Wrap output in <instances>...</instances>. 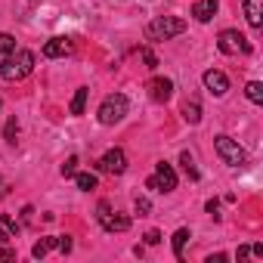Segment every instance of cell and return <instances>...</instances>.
<instances>
[{
  "instance_id": "cell-1",
  "label": "cell",
  "mask_w": 263,
  "mask_h": 263,
  "mask_svg": "<svg viewBox=\"0 0 263 263\" xmlns=\"http://www.w3.org/2000/svg\"><path fill=\"white\" fill-rule=\"evenodd\" d=\"M186 31V22L177 16H158L146 25V41H171Z\"/></svg>"
},
{
  "instance_id": "cell-2",
  "label": "cell",
  "mask_w": 263,
  "mask_h": 263,
  "mask_svg": "<svg viewBox=\"0 0 263 263\" xmlns=\"http://www.w3.org/2000/svg\"><path fill=\"white\" fill-rule=\"evenodd\" d=\"M34 68V53L31 50H13V56L7 59V65L0 68V74H4L7 81H22L28 78Z\"/></svg>"
},
{
  "instance_id": "cell-3",
  "label": "cell",
  "mask_w": 263,
  "mask_h": 263,
  "mask_svg": "<svg viewBox=\"0 0 263 263\" xmlns=\"http://www.w3.org/2000/svg\"><path fill=\"white\" fill-rule=\"evenodd\" d=\"M127 108H130V102H127V96H124V93H111V96H105V99H102V105H99V111H96V118H99V124H105V127H111V124H118V121H124V115H127Z\"/></svg>"
},
{
  "instance_id": "cell-4",
  "label": "cell",
  "mask_w": 263,
  "mask_h": 263,
  "mask_svg": "<svg viewBox=\"0 0 263 263\" xmlns=\"http://www.w3.org/2000/svg\"><path fill=\"white\" fill-rule=\"evenodd\" d=\"M214 149H217V155L223 158V164H229V167H245V164H248L245 149H241L232 137H226V134H220V137L214 140Z\"/></svg>"
},
{
  "instance_id": "cell-5",
  "label": "cell",
  "mask_w": 263,
  "mask_h": 263,
  "mask_svg": "<svg viewBox=\"0 0 263 263\" xmlns=\"http://www.w3.org/2000/svg\"><path fill=\"white\" fill-rule=\"evenodd\" d=\"M217 47H220V53H226V56L251 53V44H248V37H245L241 31H235V28H226V31H220V37H217Z\"/></svg>"
},
{
  "instance_id": "cell-6",
  "label": "cell",
  "mask_w": 263,
  "mask_h": 263,
  "mask_svg": "<svg viewBox=\"0 0 263 263\" xmlns=\"http://www.w3.org/2000/svg\"><path fill=\"white\" fill-rule=\"evenodd\" d=\"M146 186L155 189V192H174V189H177V171H174L167 161H158V164H155V174L146 180Z\"/></svg>"
},
{
  "instance_id": "cell-7",
  "label": "cell",
  "mask_w": 263,
  "mask_h": 263,
  "mask_svg": "<svg viewBox=\"0 0 263 263\" xmlns=\"http://www.w3.org/2000/svg\"><path fill=\"white\" fill-rule=\"evenodd\" d=\"M99 214H96V220H99V226L105 229V232H127L130 229V217H124V214H118V211H111L108 208V201H99V208H96Z\"/></svg>"
},
{
  "instance_id": "cell-8",
  "label": "cell",
  "mask_w": 263,
  "mask_h": 263,
  "mask_svg": "<svg viewBox=\"0 0 263 263\" xmlns=\"http://www.w3.org/2000/svg\"><path fill=\"white\" fill-rule=\"evenodd\" d=\"M99 171L121 177V174L127 171V155H124V149H108V152L99 158Z\"/></svg>"
},
{
  "instance_id": "cell-9",
  "label": "cell",
  "mask_w": 263,
  "mask_h": 263,
  "mask_svg": "<svg viewBox=\"0 0 263 263\" xmlns=\"http://www.w3.org/2000/svg\"><path fill=\"white\" fill-rule=\"evenodd\" d=\"M71 50H74V41H71V37H50L41 53H44L47 59H62V56H68Z\"/></svg>"
},
{
  "instance_id": "cell-10",
  "label": "cell",
  "mask_w": 263,
  "mask_h": 263,
  "mask_svg": "<svg viewBox=\"0 0 263 263\" xmlns=\"http://www.w3.org/2000/svg\"><path fill=\"white\" fill-rule=\"evenodd\" d=\"M146 90H149V96H152L155 102H167V99L174 96V81H171V78H152V81L146 84Z\"/></svg>"
},
{
  "instance_id": "cell-11",
  "label": "cell",
  "mask_w": 263,
  "mask_h": 263,
  "mask_svg": "<svg viewBox=\"0 0 263 263\" xmlns=\"http://www.w3.org/2000/svg\"><path fill=\"white\" fill-rule=\"evenodd\" d=\"M204 87H208V93H214V96H226L229 78H226L223 71H217V68H208V71H204Z\"/></svg>"
},
{
  "instance_id": "cell-12",
  "label": "cell",
  "mask_w": 263,
  "mask_h": 263,
  "mask_svg": "<svg viewBox=\"0 0 263 263\" xmlns=\"http://www.w3.org/2000/svg\"><path fill=\"white\" fill-rule=\"evenodd\" d=\"M245 16H248L251 28H260L263 25V0H245Z\"/></svg>"
},
{
  "instance_id": "cell-13",
  "label": "cell",
  "mask_w": 263,
  "mask_h": 263,
  "mask_svg": "<svg viewBox=\"0 0 263 263\" xmlns=\"http://www.w3.org/2000/svg\"><path fill=\"white\" fill-rule=\"evenodd\" d=\"M192 16L198 22H211L217 16V0H198V4L192 7Z\"/></svg>"
},
{
  "instance_id": "cell-14",
  "label": "cell",
  "mask_w": 263,
  "mask_h": 263,
  "mask_svg": "<svg viewBox=\"0 0 263 263\" xmlns=\"http://www.w3.org/2000/svg\"><path fill=\"white\" fill-rule=\"evenodd\" d=\"M16 235H19L16 220L7 217V214H0V241H10V238H16Z\"/></svg>"
},
{
  "instance_id": "cell-15",
  "label": "cell",
  "mask_w": 263,
  "mask_h": 263,
  "mask_svg": "<svg viewBox=\"0 0 263 263\" xmlns=\"http://www.w3.org/2000/svg\"><path fill=\"white\" fill-rule=\"evenodd\" d=\"M56 245H59V235H50V238H41V241H37V245L31 248V257H34V260H41V257H47V254H50V251H53Z\"/></svg>"
},
{
  "instance_id": "cell-16",
  "label": "cell",
  "mask_w": 263,
  "mask_h": 263,
  "mask_svg": "<svg viewBox=\"0 0 263 263\" xmlns=\"http://www.w3.org/2000/svg\"><path fill=\"white\" fill-rule=\"evenodd\" d=\"M13 50H16V37L13 34H0V68L7 65V59L13 56Z\"/></svg>"
},
{
  "instance_id": "cell-17",
  "label": "cell",
  "mask_w": 263,
  "mask_h": 263,
  "mask_svg": "<svg viewBox=\"0 0 263 263\" xmlns=\"http://www.w3.org/2000/svg\"><path fill=\"white\" fill-rule=\"evenodd\" d=\"M87 96H90V90H87V87H78V93H74L68 111H71V115H84V108H87Z\"/></svg>"
},
{
  "instance_id": "cell-18",
  "label": "cell",
  "mask_w": 263,
  "mask_h": 263,
  "mask_svg": "<svg viewBox=\"0 0 263 263\" xmlns=\"http://www.w3.org/2000/svg\"><path fill=\"white\" fill-rule=\"evenodd\" d=\"M183 121H186V124H198V121H201V105H198L195 99L183 102Z\"/></svg>"
},
{
  "instance_id": "cell-19",
  "label": "cell",
  "mask_w": 263,
  "mask_h": 263,
  "mask_svg": "<svg viewBox=\"0 0 263 263\" xmlns=\"http://www.w3.org/2000/svg\"><path fill=\"white\" fill-rule=\"evenodd\" d=\"M189 238H192L189 229H177V232H174V257H177V260H183V248H186Z\"/></svg>"
},
{
  "instance_id": "cell-20",
  "label": "cell",
  "mask_w": 263,
  "mask_h": 263,
  "mask_svg": "<svg viewBox=\"0 0 263 263\" xmlns=\"http://www.w3.org/2000/svg\"><path fill=\"white\" fill-rule=\"evenodd\" d=\"M245 96H248L254 105H260V102H263V84H260V81H251V84L245 87Z\"/></svg>"
},
{
  "instance_id": "cell-21",
  "label": "cell",
  "mask_w": 263,
  "mask_h": 263,
  "mask_svg": "<svg viewBox=\"0 0 263 263\" xmlns=\"http://www.w3.org/2000/svg\"><path fill=\"white\" fill-rule=\"evenodd\" d=\"M180 164H183V171L189 174V180H198V167H195V158H192L189 152H183V155H180Z\"/></svg>"
},
{
  "instance_id": "cell-22",
  "label": "cell",
  "mask_w": 263,
  "mask_h": 263,
  "mask_svg": "<svg viewBox=\"0 0 263 263\" xmlns=\"http://www.w3.org/2000/svg\"><path fill=\"white\" fill-rule=\"evenodd\" d=\"M74 183H78V189L90 192V189H96V174H74Z\"/></svg>"
},
{
  "instance_id": "cell-23",
  "label": "cell",
  "mask_w": 263,
  "mask_h": 263,
  "mask_svg": "<svg viewBox=\"0 0 263 263\" xmlns=\"http://www.w3.org/2000/svg\"><path fill=\"white\" fill-rule=\"evenodd\" d=\"M16 137H19V121H16V118H10V121H7V127H4V140H7V143H16Z\"/></svg>"
},
{
  "instance_id": "cell-24",
  "label": "cell",
  "mask_w": 263,
  "mask_h": 263,
  "mask_svg": "<svg viewBox=\"0 0 263 263\" xmlns=\"http://www.w3.org/2000/svg\"><path fill=\"white\" fill-rule=\"evenodd\" d=\"M134 211H137V214H140V217H146V214H149V211H152V201H149V198H143V195H140V198H137V201H134Z\"/></svg>"
},
{
  "instance_id": "cell-25",
  "label": "cell",
  "mask_w": 263,
  "mask_h": 263,
  "mask_svg": "<svg viewBox=\"0 0 263 263\" xmlns=\"http://www.w3.org/2000/svg\"><path fill=\"white\" fill-rule=\"evenodd\" d=\"M140 56H143V62H146L149 68H158V56H155L149 47H143V50H140Z\"/></svg>"
},
{
  "instance_id": "cell-26",
  "label": "cell",
  "mask_w": 263,
  "mask_h": 263,
  "mask_svg": "<svg viewBox=\"0 0 263 263\" xmlns=\"http://www.w3.org/2000/svg\"><path fill=\"white\" fill-rule=\"evenodd\" d=\"M74 174H78V158L71 155V158L62 164V177H74Z\"/></svg>"
},
{
  "instance_id": "cell-27",
  "label": "cell",
  "mask_w": 263,
  "mask_h": 263,
  "mask_svg": "<svg viewBox=\"0 0 263 263\" xmlns=\"http://www.w3.org/2000/svg\"><path fill=\"white\" fill-rule=\"evenodd\" d=\"M56 248H59L62 254H68V251L74 248V241H71V235H59V245H56Z\"/></svg>"
},
{
  "instance_id": "cell-28",
  "label": "cell",
  "mask_w": 263,
  "mask_h": 263,
  "mask_svg": "<svg viewBox=\"0 0 263 263\" xmlns=\"http://www.w3.org/2000/svg\"><path fill=\"white\" fill-rule=\"evenodd\" d=\"M158 241H161V232L158 229H149L146 232V245H158Z\"/></svg>"
},
{
  "instance_id": "cell-29",
  "label": "cell",
  "mask_w": 263,
  "mask_h": 263,
  "mask_svg": "<svg viewBox=\"0 0 263 263\" xmlns=\"http://www.w3.org/2000/svg\"><path fill=\"white\" fill-rule=\"evenodd\" d=\"M0 260H16V251L7 248V245H0Z\"/></svg>"
},
{
  "instance_id": "cell-30",
  "label": "cell",
  "mask_w": 263,
  "mask_h": 263,
  "mask_svg": "<svg viewBox=\"0 0 263 263\" xmlns=\"http://www.w3.org/2000/svg\"><path fill=\"white\" fill-rule=\"evenodd\" d=\"M204 208H208V214H211V217H217V208H220V201H217V198H211Z\"/></svg>"
},
{
  "instance_id": "cell-31",
  "label": "cell",
  "mask_w": 263,
  "mask_h": 263,
  "mask_svg": "<svg viewBox=\"0 0 263 263\" xmlns=\"http://www.w3.org/2000/svg\"><path fill=\"white\" fill-rule=\"evenodd\" d=\"M223 260H226V254H211L208 257V263H223Z\"/></svg>"
},
{
  "instance_id": "cell-32",
  "label": "cell",
  "mask_w": 263,
  "mask_h": 263,
  "mask_svg": "<svg viewBox=\"0 0 263 263\" xmlns=\"http://www.w3.org/2000/svg\"><path fill=\"white\" fill-rule=\"evenodd\" d=\"M248 254H251V248L245 245V248H238V260H248Z\"/></svg>"
}]
</instances>
